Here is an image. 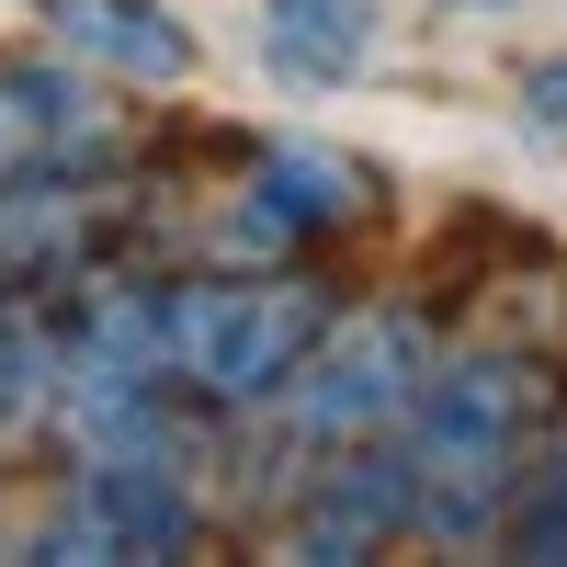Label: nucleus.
<instances>
[{
    "label": "nucleus",
    "instance_id": "423d86ee",
    "mask_svg": "<svg viewBox=\"0 0 567 567\" xmlns=\"http://www.w3.org/2000/svg\"><path fill=\"white\" fill-rule=\"evenodd\" d=\"M125 114L103 103V69H45L0 45V182L23 171H114Z\"/></svg>",
    "mask_w": 567,
    "mask_h": 567
},
{
    "label": "nucleus",
    "instance_id": "f257e3e1",
    "mask_svg": "<svg viewBox=\"0 0 567 567\" xmlns=\"http://www.w3.org/2000/svg\"><path fill=\"white\" fill-rule=\"evenodd\" d=\"M567 432V374L523 341H465L432 363V386L409 409V523L432 545H488L511 534V511H523L545 443Z\"/></svg>",
    "mask_w": 567,
    "mask_h": 567
},
{
    "label": "nucleus",
    "instance_id": "f03ea898",
    "mask_svg": "<svg viewBox=\"0 0 567 567\" xmlns=\"http://www.w3.org/2000/svg\"><path fill=\"white\" fill-rule=\"evenodd\" d=\"M341 318V296L318 284V261H261V272H171L159 284V352L171 386L216 420H261L296 363L318 352V329Z\"/></svg>",
    "mask_w": 567,
    "mask_h": 567
},
{
    "label": "nucleus",
    "instance_id": "6e6552de",
    "mask_svg": "<svg viewBox=\"0 0 567 567\" xmlns=\"http://www.w3.org/2000/svg\"><path fill=\"white\" fill-rule=\"evenodd\" d=\"M34 34L58 45V58L125 80V91H171V80H194V34H182L159 0H34Z\"/></svg>",
    "mask_w": 567,
    "mask_h": 567
},
{
    "label": "nucleus",
    "instance_id": "9d476101",
    "mask_svg": "<svg viewBox=\"0 0 567 567\" xmlns=\"http://www.w3.org/2000/svg\"><path fill=\"white\" fill-rule=\"evenodd\" d=\"M363 58H374V12H363V0H261V69L272 80L329 91V80H352Z\"/></svg>",
    "mask_w": 567,
    "mask_h": 567
},
{
    "label": "nucleus",
    "instance_id": "7ed1b4c3",
    "mask_svg": "<svg viewBox=\"0 0 567 567\" xmlns=\"http://www.w3.org/2000/svg\"><path fill=\"white\" fill-rule=\"evenodd\" d=\"M432 318L398 307V296H374V307H341L318 329V352L296 363V386L272 398V432L284 454H341V443H398L409 432V409L420 386H432Z\"/></svg>",
    "mask_w": 567,
    "mask_h": 567
},
{
    "label": "nucleus",
    "instance_id": "ddd939ff",
    "mask_svg": "<svg viewBox=\"0 0 567 567\" xmlns=\"http://www.w3.org/2000/svg\"><path fill=\"white\" fill-rule=\"evenodd\" d=\"M443 12H511V0H443Z\"/></svg>",
    "mask_w": 567,
    "mask_h": 567
},
{
    "label": "nucleus",
    "instance_id": "39448f33",
    "mask_svg": "<svg viewBox=\"0 0 567 567\" xmlns=\"http://www.w3.org/2000/svg\"><path fill=\"white\" fill-rule=\"evenodd\" d=\"M363 216H374V171L329 136H272L227 182V250H250V261H307Z\"/></svg>",
    "mask_w": 567,
    "mask_h": 567
},
{
    "label": "nucleus",
    "instance_id": "20e7f679",
    "mask_svg": "<svg viewBox=\"0 0 567 567\" xmlns=\"http://www.w3.org/2000/svg\"><path fill=\"white\" fill-rule=\"evenodd\" d=\"M23 534L45 556H182V545H205L194 443H80V465Z\"/></svg>",
    "mask_w": 567,
    "mask_h": 567
},
{
    "label": "nucleus",
    "instance_id": "f8f14e48",
    "mask_svg": "<svg viewBox=\"0 0 567 567\" xmlns=\"http://www.w3.org/2000/svg\"><path fill=\"white\" fill-rule=\"evenodd\" d=\"M523 103H534V125H556V136H567V58L523 69Z\"/></svg>",
    "mask_w": 567,
    "mask_h": 567
},
{
    "label": "nucleus",
    "instance_id": "0eeeda50",
    "mask_svg": "<svg viewBox=\"0 0 567 567\" xmlns=\"http://www.w3.org/2000/svg\"><path fill=\"white\" fill-rule=\"evenodd\" d=\"M125 194L103 171H23L0 182V296H45V284H80L103 261Z\"/></svg>",
    "mask_w": 567,
    "mask_h": 567
},
{
    "label": "nucleus",
    "instance_id": "9b49d317",
    "mask_svg": "<svg viewBox=\"0 0 567 567\" xmlns=\"http://www.w3.org/2000/svg\"><path fill=\"white\" fill-rule=\"evenodd\" d=\"M499 545L511 556H567V432L545 443V465H534V488H523V511H511Z\"/></svg>",
    "mask_w": 567,
    "mask_h": 567
},
{
    "label": "nucleus",
    "instance_id": "1a4fd4ad",
    "mask_svg": "<svg viewBox=\"0 0 567 567\" xmlns=\"http://www.w3.org/2000/svg\"><path fill=\"white\" fill-rule=\"evenodd\" d=\"M45 420H69V318L0 296V454H23Z\"/></svg>",
    "mask_w": 567,
    "mask_h": 567
}]
</instances>
